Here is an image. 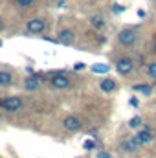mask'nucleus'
<instances>
[{"mask_svg": "<svg viewBox=\"0 0 156 158\" xmlns=\"http://www.w3.org/2000/svg\"><path fill=\"white\" fill-rule=\"evenodd\" d=\"M74 40H76V33H74L72 30H61V31L57 33L55 42L64 44V46H70V44H74Z\"/></svg>", "mask_w": 156, "mask_h": 158, "instance_id": "39448f33", "label": "nucleus"}, {"mask_svg": "<svg viewBox=\"0 0 156 158\" xmlns=\"http://www.w3.org/2000/svg\"><path fill=\"white\" fill-rule=\"evenodd\" d=\"M129 103H130L132 107H138V99H136V98H130V99H129Z\"/></svg>", "mask_w": 156, "mask_h": 158, "instance_id": "412c9836", "label": "nucleus"}, {"mask_svg": "<svg viewBox=\"0 0 156 158\" xmlns=\"http://www.w3.org/2000/svg\"><path fill=\"white\" fill-rule=\"evenodd\" d=\"M50 85L53 88H57V90H64V88L70 86V79H68V76H64V74H55V76L50 77Z\"/></svg>", "mask_w": 156, "mask_h": 158, "instance_id": "7ed1b4c3", "label": "nucleus"}, {"mask_svg": "<svg viewBox=\"0 0 156 158\" xmlns=\"http://www.w3.org/2000/svg\"><path fill=\"white\" fill-rule=\"evenodd\" d=\"M138 147H140V143H138L136 136H132V138H125V140L121 142V149L127 151V153H134Z\"/></svg>", "mask_w": 156, "mask_h": 158, "instance_id": "6e6552de", "label": "nucleus"}, {"mask_svg": "<svg viewBox=\"0 0 156 158\" xmlns=\"http://www.w3.org/2000/svg\"><path fill=\"white\" fill-rule=\"evenodd\" d=\"M24 107V101L18 98V96H9V98H6L4 99V105H2V109H6L7 112H17V110H20Z\"/></svg>", "mask_w": 156, "mask_h": 158, "instance_id": "f03ea898", "label": "nucleus"}, {"mask_svg": "<svg viewBox=\"0 0 156 158\" xmlns=\"http://www.w3.org/2000/svg\"><path fill=\"white\" fill-rule=\"evenodd\" d=\"M136 140H138L140 145H145V143H151V142H153V134H151L149 129H143L142 132L136 134Z\"/></svg>", "mask_w": 156, "mask_h": 158, "instance_id": "1a4fd4ad", "label": "nucleus"}, {"mask_svg": "<svg viewBox=\"0 0 156 158\" xmlns=\"http://www.w3.org/2000/svg\"><path fill=\"white\" fill-rule=\"evenodd\" d=\"M92 70H94L96 74H107V72L110 70V66H109V64H101V63H97V64L92 66Z\"/></svg>", "mask_w": 156, "mask_h": 158, "instance_id": "2eb2a0df", "label": "nucleus"}, {"mask_svg": "<svg viewBox=\"0 0 156 158\" xmlns=\"http://www.w3.org/2000/svg\"><path fill=\"white\" fill-rule=\"evenodd\" d=\"M90 24H92L94 28L101 30V28H105V19H103L101 15H94V17H90Z\"/></svg>", "mask_w": 156, "mask_h": 158, "instance_id": "f8f14e48", "label": "nucleus"}, {"mask_svg": "<svg viewBox=\"0 0 156 158\" xmlns=\"http://www.w3.org/2000/svg\"><path fill=\"white\" fill-rule=\"evenodd\" d=\"M112 9H114V13H123V11H125V6H119V4H114V7H112Z\"/></svg>", "mask_w": 156, "mask_h": 158, "instance_id": "aec40b11", "label": "nucleus"}, {"mask_svg": "<svg viewBox=\"0 0 156 158\" xmlns=\"http://www.w3.org/2000/svg\"><path fill=\"white\" fill-rule=\"evenodd\" d=\"M147 74H149V77L156 79V63H151V64L147 66Z\"/></svg>", "mask_w": 156, "mask_h": 158, "instance_id": "f3484780", "label": "nucleus"}, {"mask_svg": "<svg viewBox=\"0 0 156 158\" xmlns=\"http://www.w3.org/2000/svg\"><path fill=\"white\" fill-rule=\"evenodd\" d=\"M116 70L117 74H121V76H127V74H130L132 70H134V63H132V59H119L116 63Z\"/></svg>", "mask_w": 156, "mask_h": 158, "instance_id": "423d86ee", "label": "nucleus"}, {"mask_svg": "<svg viewBox=\"0 0 156 158\" xmlns=\"http://www.w3.org/2000/svg\"><path fill=\"white\" fill-rule=\"evenodd\" d=\"M142 125V118L140 116H134V118H130V121H129V127L130 129H138Z\"/></svg>", "mask_w": 156, "mask_h": 158, "instance_id": "dca6fc26", "label": "nucleus"}, {"mask_svg": "<svg viewBox=\"0 0 156 158\" xmlns=\"http://www.w3.org/2000/svg\"><path fill=\"white\" fill-rule=\"evenodd\" d=\"M101 90H103V92H112V90H116V81L112 77H105L101 81Z\"/></svg>", "mask_w": 156, "mask_h": 158, "instance_id": "9d476101", "label": "nucleus"}, {"mask_svg": "<svg viewBox=\"0 0 156 158\" xmlns=\"http://www.w3.org/2000/svg\"><path fill=\"white\" fill-rule=\"evenodd\" d=\"M74 68H76V70H83V68H84V63H76Z\"/></svg>", "mask_w": 156, "mask_h": 158, "instance_id": "4be33fe9", "label": "nucleus"}, {"mask_svg": "<svg viewBox=\"0 0 156 158\" xmlns=\"http://www.w3.org/2000/svg\"><path fill=\"white\" fill-rule=\"evenodd\" d=\"M2 28H4V22H2V19H0V30H2Z\"/></svg>", "mask_w": 156, "mask_h": 158, "instance_id": "393cba45", "label": "nucleus"}, {"mask_svg": "<svg viewBox=\"0 0 156 158\" xmlns=\"http://www.w3.org/2000/svg\"><path fill=\"white\" fill-rule=\"evenodd\" d=\"M24 88H26V90H31V92L37 90V88H39V79L31 77V76H30L28 79H24Z\"/></svg>", "mask_w": 156, "mask_h": 158, "instance_id": "9b49d317", "label": "nucleus"}, {"mask_svg": "<svg viewBox=\"0 0 156 158\" xmlns=\"http://www.w3.org/2000/svg\"><path fill=\"white\" fill-rule=\"evenodd\" d=\"M13 83V76L9 72H0V86H9Z\"/></svg>", "mask_w": 156, "mask_h": 158, "instance_id": "ddd939ff", "label": "nucleus"}, {"mask_svg": "<svg viewBox=\"0 0 156 158\" xmlns=\"http://www.w3.org/2000/svg\"><path fill=\"white\" fill-rule=\"evenodd\" d=\"M26 30L30 33H35V35L37 33H42L46 30V22H44V19H31V20H28Z\"/></svg>", "mask_w": 156, "mask_h": 158, "instance_id": "20e7f679", "label": "nucleus"}, {"mask_svg": "<svg viewBox=\"0 0 156 158\" xmlns=\"http://www.w3.org/2000/svg\"><path fill=\"white\" fill-rule=\"evenodd\" d=\"M81 119L76 118V116H68V118H64V121H63V127L66 129V131H70V132H76V131H79L81 129Z\"/></svg>", "mask_w": 156, "mask_h": 158, "instance_id": "0eeeda50", "label": "nucleus"}, {"mask_svg": "<svg viewBox=\"0 0 156 158\" xmlns=\"http://www.w3.org/2000/svg\"><path fill=\"white\" fill-rule=\"evenodd\" d=\"M97 158H112V156H110V155H107V153H99Z\"/></svg>", "mask_w": 156, "mask_h": 158, "instance_id": "5701e85b", "label": "nucleus"}, {"mask_svg": "<svg viewBox=\"0 0 156 158\" xmlns=\"http://www.w3.org/2000/svg\"><path fill=\"white\" fill-rule=\"evenodd\" d=\"M132 90H134V92H143L145 96H151V92H153V88H151L149 85H134Z\"/></svg>", "mask_w": 156, "mask_h": 158, "instance_id": "4468645a", "label": "nucleus"}, {"mask_svg": "<svg viewBox=\"0 0 156 158\" xmlns=\"http://www.w3.org/2000/svg\"><path fill=\"white\" fill-rule=\"evenodd\" d=\"M138 17H142V19H143V17H145V11H143V9H140V11H138Z\"/></svg>", "mask_w": 156, "mask_h": 158, "instance_id": "b1692460", "label": "nucleus"}, {"mask_svg": "<svg viewBox=\"0 0 156 158\" xmlns=\"http://www.w3.org/2000/svg\"><path fill=\"white\" fill-rule=\"evenodd\" d=\"M2 105H4V99H0V107H2Z\"/></svg>", "mask_w": 156, "mask_h": 158, "instance_id": "a878e982", "label": "nucleus"}, {"mask_svg": "<svg viewBox=\"0 0 156 158\" xmlns=\"http://www.w3.org/2000/svg\"><path fill=\"white\" fill-rule=\"evenodd\" d=\"M0 46H2V40H0Z\"/></svg>", "mask_w": 156, "mask_h": 158, "instance_id": "cd10ccee", "label": "nucleus"}, {"mask_svg": "<svg viewBox=\"0 0 156 158\" xmlns=\"http://www.w3.org/2000/svg\"><path fill=\"white\" fill-rule=\"evenodd\" d=\"M154 52H156V42H154Z\"/></svg>", "mask_w": 156, "mask_h": 158, "instance_id": "bb28decb", "label": "nucleus"}, {"mask_svg": "<svg viewBox=\"0 0 156 158\" xmlns=\"http://www.w3.org/2000/svg\"><path fill=\"white\" fill-rule=\"evenodd\" d=\"M94 145H96V142H94V140H86V142L83 143V147H84L86 151H88V149H94Z\"/></svg>", "mask_w": 156, "mask_h": 158, "instance_id": "a211bd4d", "label": "nucleus"}, {"mask_svg": "<svg viewBox=\"0 0 156 158\" xmlns=\"http://www.w3.org/2000/svg\"><path fill=\"white\" fill-rule=\"evenodd\" d=\"M17 4H18L20 7H28V6L33 4V0H17Z\"/></svg>", "mask_w": 156, "mask_h": 158, "instance_id": "6ab92c4d", "label": "nucleus"}, {"mask_svg": "<svg viewBox=\"0 0 156 158\" xmlns=\"http://www.w3.org/2000/svg\"><path fill=\"white\" fill-rule=\"evenodd\" d=\"M136 40H138V33L134 30H130V28H125V30H121L117 33V42L123 44V46H132Z\"/></svg>", "mask_w": 156, "mask_h": 158, "instance_id": "f257e3e1", "label": "nucleus"}]
</instances>
